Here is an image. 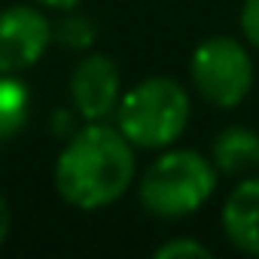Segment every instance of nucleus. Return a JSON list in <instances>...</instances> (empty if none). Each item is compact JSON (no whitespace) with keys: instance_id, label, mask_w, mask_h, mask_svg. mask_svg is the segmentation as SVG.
<instances>
[{"instance_id":"obj_12","label":"nucleus","mask_w":259,"mask_h":259,"mask_svg":"<svg viewBox=\"0 0 259 259\" xmlns=\"http://www.w3.org/2000/svg\"><path fill=\"white\" fill-rule=\"evenodd\" d=\"M241 34L253 49H259V0H244V7H241Z\"/></svg>"},{"instance_id":"obj_7","label":"nucleus","mask_w":259,"mask_h":259,"mask_svg":"<svg viewBox=\"0 0 259 259\" xmlns=\"http://www.w3.org/2000/svg\"><path fill=\"white\" fill-rule=\"evenodd\" d=\"M223 232L226 238L250 256H259V174L241 180L223 207Z\"/></svg>"},{"instance_id":"obj_4","label":"nucleus","mask_w":259,"mask_h":259,"mask_svg":"<svg viewBox=\"0 0 259 259\" xmlns=\"http://www.w3.org/2000/svg\"><path fill=\"white\" fill-rule=\"evenodd\" d=\"M192 89L213 107H238L253 89V61L235 37L217 34L195 46L189 58Z\"/></svg>"},{"instance_id":"obj_3","label":"nucleus","mask_w":259,"mask_h":259,"mask_svg":"<svg viewBox=\"0 0 259 259\" xmlns=\"http://www.w3.org/2000/svg\"><path fill=\"white\" fill-rule=\"evenodd\" d=\"M189 92L171 76L132 85L116 107V128L138 150H165L189 125Z\"/></svg>"},{"instance_id":"obj_13","label":"nucleus","mask_w":259,"mask_h":259,"mask_svg":"<svg viewBox=\"0 0 259 259\" xmlns=\"http://www.w3.org/2000/svg\"><path fill=\"white\" fill-rule=\"evenodd\" d=\"M73 132H76L73 113H70V110H55V113H52V135H55V138H70Z\"/></svg>"},{"instance_id":"obj_14","label":"nucleus","mask_w":259,"mask_h":259,"mask_svg":"<svg viewBox=\"0 0 259 259\" xmlns=\"http://www.w3.org/2000/svg\"><path fill=\"white\" fill-rule=\"evenodd\" d=\"M10 223H13V217H10V204H7L4 195H0V244H4L7 235H10Z\"/></svg>"},{"instance_id":"obj_1","label":"nucleus","mask_w":259,"mask_h":259,"mask_svg":"<svg viewBox=\"0 0 259 259\" xmlns=\"http://www.w3.org/2000/svg\"><path fill=\"white\" fill-rule=\"evenodd\" d=\"M135 174V144L116 125L85 122L58 153L55 189L79 210H101L132 189Z\"/></svg>"},{"instance_id":"obj_8","label":"nucleus","mask_w":259,"mask_h":259,"mask_svg":"<svg viewBox=\"0 0 259 259\" xmlns=\"http://www.w3.org/2000/svg\"><path fill=\"white\" fill-rule=\"evenodd\" d=\"M210 162L223 177H247L259 168V132L247 125H229L213 138Z\"/></svg>"},{"instance_id":"obj_2","label":"nucleus","mask_w":259,"mask_h":259,"mask_svg":"<svg viewBox=\"0 0 259 259\" xmlns=\"http://www.w3.org/2000/svg\"><path fill=\"white\" fill-rule=\"evenodd\" d=\"M217 189V168L195 150H168L150 162L138 183L141 207L156 220H183L204 207Z\"/></svg>"},{"instance_id":"obj_6","label":"nucleus","mask_w":259,"mask_h":259,"mask_svg":"<svg viewBox=\"0 0 259 259\" xmlns=\"http://www.w3.org/2000/svg\"><path fill=\"white\" fill-rule=\"evenodd\" d=\"M52 46V22L34 7L0 10V73L31 70Z\"/></svg>"},{"instance_id":"obj_9","label":"nucleus","mask_w":259,"mask_h":259,"mask_svg":"<svg viewBox=\"0 0 259 259\" xmlns=\"http://www.w3.org/2000/svg\"><path fill=\"white\" fill-rule=\"evenodd\" d=\"M31 119V92L16 73H0V150L16 141Z\"/></svg>"},{"instance_id":"obj_5","label":"nucleus","mask_w":259,"mask_h":259,"mask_svg":"<svg viewBox=\"0 0 259 259\" xmlns=\"http://www.w3.org/2000/svg\"><path fill=\"white\" fill-rule=\"evenodd\" d=\"M73 113L85 122H107L116 116L119 98H122V76L110 55L89 52L76 61L67 79Z\"/></svg>"},{"instance_id":"obj_11","label":"nucleus","mask_w":259,"mask_h":259,"mask_svg":"<svg viewBox=\"0 0 259 259\" xmlns=\"http://www.w3.org/2000/svg\"><path fill=\"white\" fill-rule=\"evenodd\" d=\"M180 256L210 259V247H204L195 238H171V241H165V244L156 247V259H180Z\"/></svg>"},{"instance_id":"obj_15","label":"nucleus","mask_w":259,"mask_h":259,"mask_svg":"<svg viewBox=\"0 0 259 259\" xmlns=\"http://www.w3.org/2000/svg\"><path fill=\"white\" fill-rule=\"evenodd\" d=\"M37 4L40 7H49V10H73V7H79L82 4V0H37Z\"/></svg>"},{"instance_id":"obj_10","label":"nucleus","mask_w":259,"mask_h":259,"mask_svg":"<svg viewBox=\"0 0 259 259\" xmlns=\"http://www.w3.org/2000/svg\"><path fill=\"white\" fill-rule=\"evenodd\" d=\"M98 37V25L79 13L76 7L73 10H61V16L52 22V43H58L61 49H70V52H85Z\"/></svg>"}]
</instances>
